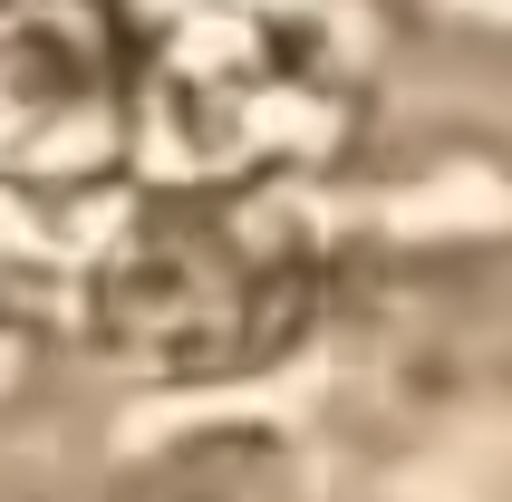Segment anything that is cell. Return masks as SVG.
Segmentation results:
<instances>
[{"mask_svg": "<svg viewBox=\"0 0 512 502\" xmlns=\"http://www.w3.org/2000/svg\"><path fill=\"white\" fill-rule=\"evenodd\" d=\"M136 49L145 184H300L368 126L377 0H116Z\"/></svg>", "mask_w": 512, "mask_h": 502, "instance_id": "cell-1", "label": "cell"}, {"mask_svg": "<svg viewBox=\"0 0 512 502\" xmlns=\"http://www.w3.org/2000/svg\"><path fill=\"white\" fill-rule=\"evenodd\" d=\"M319 280L290 184H155L87 271V338L136 377H242L310 329Z\"/></svg>", "mask_w": 512, "mask_h": 502, "instance_id": "cell-2", "label": "cell"}, {"mask_svg": "<svg viewBox=\"0 0 512 502\" xmlns=\"http://www.w3.org/2000/svg\"><path fill=\"white\" fill-rule=\"evenodd\" d=\"M136 174V49L116 0H0V194L78 203Z\"/></svg>", "mask_w": 512, "mask_h": 502, "instance_id": "cell-3", "label": "cell"}, {"mask_svg": "<svg viewBox=\"0 0 512 502\" xmlns=\"http://www.w3.org/2000/svg\"><path fill=\"white\" fill-rule=\"evenodd\" d=\"M377 10L445 49H512V0H377Z\"/></svg>", "mask_w": 512, "mask_h": 502, "instance_id": "cell-4", "label": "cell"}]
</instances>
